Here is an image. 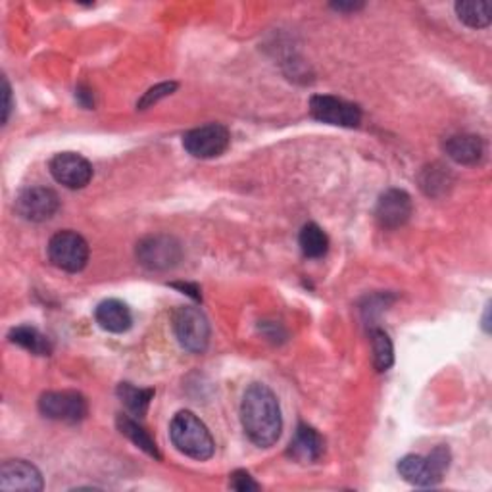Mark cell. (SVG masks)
Returning a JSON list of instances; mask_svg holds the SVG:
<instances>
[{"label":"cell","mask_w":492,"mask_h":492,"mask_svg":"<svg viewBox=\"0 0 492 492\" xmlns=\"http://www.w3.org/2000/svg\"><path fill=\"white\" fill-rule=\"evenodd\" d=\"M241 422L246 437L260 449L274 446L283 429L279 400L270 386L250 385L241 402Z\"/></svg>","instance_id":"cell-1"},{"label":"cell","mask_w":492,"mask_h":492,"mask_svg":"<svg viewBox=\"0 0 492 492\" xmlns=\"http://www.w3.org/2000/svg\"><path fill=\"white\" fill-rule=\"evenodd\" d=\"M177 88V83L170 81V83H160L153 88H148V91L143 95V98L137 102V108L139 110H146V108H151L153 104L160 102L162 98H166L170 97L173 91Z\"/></svg>","instance_id":"cell-24"},{"label":"cell","mask_w":492,"mask_h":492,"mask_svg":"<svg viewBox=\"0 0 492 492\" xmlns=\"http://www.w3.org/2000/svg\"><path fill=\"white\" fill-rule=\"evenodd\" d=\"M49 258L60 270L78 274L88 262V245L73 231H60L49 243Z\"/></svg>","instance_id":"cell-6"},{"label":"cell","mask_w":492,"mask_h":492,"mask_svg":"<svg viewBox=\"0 0 492 492\" xmlns=\"http://www.w3.org/2000/svg\"><path fill=\"white\" fill-rule=\"evenodd\" d=\"M456 14L460 22L468 27L481 29L490 23V5L488 3H458Z\"/></svg>","instance_id":"cell-22"},{"label":"cell","mask_w":492,"mask_h":492,"mask_svg":"<svg viewBox=\"0 0 492 492\" xmlns=\"http://www.w3.org/2000/svg\"><path fill=\"white\" fill-rule=\"evenodd\" d=\"M310 114L318 122L339 125V127H357L362 122V110L352 102H347L330 95H316L310 98Z\"/></svg>","instance_id":"cell-9"},{"label":"cell","mask_w":492,"mask_h":492,"mask_svg":"<svg viewBox=\"0 0 492 492\" xmlns=\"http://www.w3.org/2000/svg\"><path fill=\"white\" fill-rule=\"evenodd\" d=\"M331 8H335V10H339V12H356V10L364 8V5H360V3H348V5H345V3H335V5H331Z\"/></svg>","instance_id":"cell-28"},{"label":"cell","mask_w":492,"mask_h":492,"mask_svg":"<svg viewBox=\"0 0 492 492\" xmlns=\"http://www.w3.org/2000/svg\"><path fill=\"white\" fill-rule=\"evenodd\" d=\"M444 153L461 166H475L485 156V144L477 135H454L444 143Z\"/></svg>","instance_id":"cell-16"},{"label":"cell","mask_w":492,"mask_h":492,"mask_svg":"<svg viewBox=\"0 0 492 492\" xmlns=\"http://www.w3.org/2000/svg\"><path fill=\"white\" fill-rule=\"evenodd\" d=\"M298 245H301L304 256L321 258L330 250V237L316 223H308V226L302 227L301 235H298Z\"/></svg>","instance_id":"cell-19"},{"label":"cell","mask_w":492,"mask_h":492,"mask_svg":"<svg viewBox=\"0 0 492 492\" xmlns=\"http://www.w3.org/2000/svg\"><path fill=\"white\" fill-rule=\"evenodd\" d=\"M3 98H5V104H3V124H6L8 117H10V112H12V88H10V83H8L6 78L3 79Z\"/></svg>","instance_id":"cell-26"},{"label":"cell","mask_w":492,"mask_h":492,"mask_svg":"<svg viewBox=\"0 0 492 492\" xmlns=\"http://www.w3.org/2000/svg\"><path fill=\"white\" fill-rule=\"evenodd\" d=\"M229 141H231V135L226 125L208 124L185 133L183 146L190 156L200 158V160H210L226 153Z\"/></svg>","instance_id":"cell-8"},{"label":"cell","mask_w":492,"mask_h":492,"mask_svg":"<svg viewBox=\"0 0 492 492\" xmlns=\"http://www.w3.org/2000/svg\"><path fill=\"white\" fill-rule=\"evenodd\" d=\"M51 175L66 189H83L93 179L91 162L76 153H60L51 163Z\"/></svg>","instance_id":"cell-10"},{"label":"cell","mask_w":492,"mask_h":492,"mask_svg":"<svg viewBox=\"0 0 492 492\" xmlns=\"http://www.w3.org/2000/svg\"><path fill=\"white\" fill-rule=\"evenodd\" d=\"M450 185V175L441 166H429L420 175V187L423 189L425 195L429 197H439L446 192V187Z\"/></svg>","instance_id":"cell-23"},{"label":"cell","mask_w":492,"mask_h":492,"mask_svg":"<svg viewBox=\"0 0 492 492\" xmlns=\"http://www.w3.org/2000/svg\"><path fill=\"white\" fill-rule=\"evenodd\" d=\"M60 208L58 195L47 187H29L22 190L16 199V212L33 223L51 219Z\"/></svg>","instance_id":"cell-11"},{"label":"cell","mask_w":492,"mask_h":492,"mask_svg":"<svg viewBox=\"0 0 492 492\" xmlns=\"http://www.w3.org/2000/svg\"><path fill=\"white\" fill-rule=\"evenodd\" d=\"M229 487H231L233 490H238V492L260 490V485L255 481V477H252V475H250L248 471H245V469H237L235 473H231Z\"/></svg>","instance_id":"cell-25"},{"label":"cell","mask_w":492,"mask_h":492,"mask_svg":"<svg viewBox=\"0 0 492 492\" xmlns=\"http://www.w3.org/2000/svg\"><path fill=\"white\" fill-rule=\"evenodd\" d=\"M76 98L79 100L81 107L85 108H91L93 107V93H91V88H87V87H78V91H76Z\"/></svg>","instance_id":"cell-27"},{"label":"cell","mask_w":492,"mask_h":492,"mask_svg":"<svg viewBox=\"0 0 492 492\" xmlns=\"http://www.w3.org/2000/svg\"><path fill=\"white\" fill-rule=\"evenodd\" d=\"M116 425L119 429V433L125 435L135 446H139V449L143 452H146L148 456H153L156 460H162V454L158 450V446H156L154 439L151 435H148L146 431L135 420H131L129 415L119 413L117 420H116Z\"/></svg>","instance_id":"cell-18"},{"label":"cell","mask_w":492,"mask_h":492,"mask_svg":"<svg viewBox=\"0 0 492 492\" xmlns=\"http://www.w3.org/2000/svg\"><path fill=\"white\" fill-rule=\"evenodd\" d=\"M41 471L25 460H8L0 468V488L3 490H42Z\"/></svg>","instance_id":"cell-13"},{"label":"cell","mask_w":492,"mask_h":492,"mask_svg":"<svg viewBox=\"0 0 492 492\" xmlns=\"http://www.w3.org/2000/svg\"><path fill=\"white\" fill-rule=\"evenodd\" d=\"M95 318L102 330L108 333H125L131 330L133 323V316L127 304L116 301V298H108V301L100 302L95 310Z\"/></svg>","instance_id":"cell-15"},{"label":"cell","mask_w":492,"mask_h":492,"mask_svg":"<svg viewBox=\"0 0 492 492\" xmlns=\"http://www.w3.org/2000/svg\"><path fill=\"white\" fill-rule=\"evenodd\" d=\"M450 466V450L446 446L437 449L425 456H404L398 461V473L404 481L415 487H435L442 481V475Z\"/></svg>","instance_id":"cell-3"},{"label":"cell","mask_w":492,"mask_h":492,"mask_svg":"<svg viewBox=\"0 0 492 492\" xmlns=\"http://www.w3.org/2000/svg\"><path fill=\"white\" fill-rule=\"evenodd\" d=\"M39 412L52 422L79 423L88 413V404L76 391H52L39 398Z\"/></svg>","instance_id":"cell-7"},{"label":"cell","mask_w":492,"mask_h":492,"mask_svg":"<svg viewBox=\"0 0 492 492\" xmlns=\"http://www.w3.org/2000/svg\"><path fill=\"white\" fill-rule=\"evenodd\" d=\"M371 348H374V366L381 374L395 364L393 342L383 330L371 331Z\"/></svg>","instance_id":"cell-21"},{"label":"cell","mask_w":492,"mask_h":492,"mask_svg":"<svg viewBox=\"0 0 492 492\" xmlns=\"http://www.w3.org/2000/svg\"><path fill=\"white\" fill-rule=\"evenodd\" d=\"M323 454V439L314 427L298 425L296 433L289 444V456L302 464L318 461Z\"/></svg>","instance_id":"cell-14"},{"label":"cell","mask_w":492,"mask_h":492,"mask_svg":"<svg viewBox=\"0 0 492 492\" xmlns=\"http://www.w3.org/2000/svg\"><path fill=\"white\" fill-rule=\"evenodd\" d=\"M173 331L185 350L202 354L210 342V323L195 306H181L173 314Z\"/></svg>","instance_id":"cell-4"},{"label":"cell","mask_w":492,"mask_h":492,"mask_svg":"<svg viewBox=\"0 0 492 492\" xmlns=\"http://www.w3.org/2000/svg\"><path fill=\"white\" fill-rule=\"evenodd\" d=\"M183 258L181 245L170 235H151L137 245V260L141 265L154 272H166Z\"/></svg>","instance_id":"cell-5"},{"label":"cell","mask_w":492,"mask_h":492,"mask_svg":"<svg viewBox=\"0 0 492 492\" xmlns=\"http://www.w3.org/2000/svg\"><path fill=\"white\" fill-rule=\"evenodd\" d=\"M170 437L175 449L192 460L206 461L214 456L216 444L210 431L189 410L179 412L173 417L170 425Z\"/></svg>","instance_id":"cell-2"},{"label":"cell","mask_w":492,"mask_h":492,"mask_svg":"<svg viewBox=\"0 0 492 492\" xmlns=\"http://www.w3.org/2000/svg\"><path fill=\"white\" fill-rule=\"evenodd\" d=\"M8 339L14 342V345H18V347L29 350L32 354H37V356H49L52 352L51 339L44 337L39 330H35V327H32V325L14 327Z\"/></svg>","instance_id":"cell-17"},{"label":"cell","mask_w":492,"mask_h":492,"mask_svg":"<svg viewBox=\"0 0 492 492\" xmlns=\"http://www.w3.org/2000/svg\"><path fill=\"white\" fill-rule=\"evenodd\" d=\"M117 396L133 415L143 417L148 412V406H151V400L154 398V389H139V386L131 383H119Z\"/></svg>","instance_id":"cell-20"},{"label":"cell","mask_w":492,"mask_h":492,"mask_svg":"<svg viewBox=\"0 0 492 492\" xmlns=\"http://www.w3.org/2000/svg\"><path fill=\"white\" fill-rule=\"evenodd\" d=\"M412 199L406 190L389 189L377 200L376 218L383 229H398L412 216Z\"/></svg>","instance_id":"cell-12"}]
</instances>
